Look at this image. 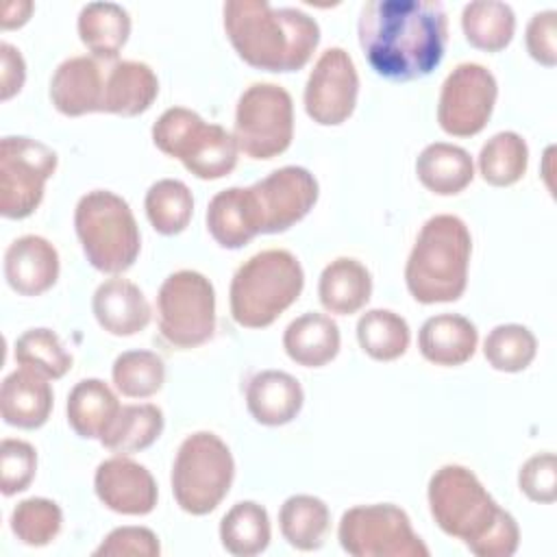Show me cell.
<instances>
[{
  "label": "cell",
  "instance_id": "6",
  "mask_svg": "<svg viewBox=\"0 0 557 557\" xmlns=\"http://www.w3.org/2000/svg\"><path fill=\"white\" fill-rule=\"evenodd\" d=\"M74 228L91 268L126 272L139 257L141 235L131 205L109 189L83 194L74 207Z\"/></svg>",
  "mask_w": 557,
  "mask_h": 557
},
{
  "label": "cell",
  "instance_id": "44",
  "mask_svg": "<svg viewBox=\"0 0 557 557\" xmlns=\"http://www.w3.org/2000/svg\"><path fill=\"white\" fill-rule=\"evenodd\" d=\"M527 52L533 61L544 67H555L557 63V11L546 9L533 13L524 30Z\"/></svg>",
  "mask_w": 557,
  "mask_h": 557
},
{
  "label": "cell",
  "instance_id": "40",
  "mask_svg": "<svg viewBox=\"0 0 557 557\" xmlns=\"http://www.w3.org/2000/svg\"><path fill=\"white\" fill-rule=\"evenodd\" d=\"M11 533L26 546L39 548L57 540L63 527L61 507L44 496H30L20 500L9 518Z\"/></svg>",
  "mask_w": 557,
  "mask_h": 557
},
{
  "label": "cell",
  "instance_id": "33",
  "mask_svg": "<svg viewBox=\"0 0 557 557\" xmlns=\"http://www.w3.org/2000/svg\"><path fill=\"white\" fill-rule=\"evenodd\" d=\"M466 41L483 52L505 50L516 33V13L500 0H474L461 11Z\"/></svg>",
  "mask_w": 557,
  "mask_h": 557
},
{
  "label": "cell",
  "instance_id": "35",
  "mask_svg": "<svg viewBox=\"0 0 557 557\" xmlns=\"http://www.w3.org/2000/svg\"><path fill=\"white\" fill-rule=\"evenodd\" d=\"M150 226L165 237L183 233L194 215L191 189L178 178H161L152 183L144 198Z\"/></svg>",
  "mask_w": 557,
  "mask_h": 557
},
{
  "label": "cell",
  "instance_id": "14",
  "mask_svg": "<svg viewBox=\"0 0 557 557\" xmlns=\"http://www.w3.org/2000/svg\"><path fill=\"white\" fill-rule=\"evenodd\" d=\"M359 96V74L352 57L344 48L324 50L305 83V111L320 126L344 124Z\"/></svg>",
  "mask_w": 557,
  "mask_h": 557
},
{
  "label": "cell",
  "instance_id": "36",
  "mask_svg": "<svg viewBox=\"0 0 557 557\" xmlns=\"http://www.w3.org/2000/svg\"><path fill=\"white\" fill-rule=\"evenodd\" d=\"M529 165V146L516 131L492 135L479 152V174L492 187L518 183Z\"/></svg>",
  "mask_w": 557,
  "mask_h": 557
},
{
  "label": "cell",
  "instance_id": "22",
  "mask_svg": "<svg viewBox=\"0 0 557 557\" xmlns=\"http://www.w3.org/2000/svg\"><path fill=\"white\" fill-rule=\"evenodd\" d=\"M205 220L213 242L226 250L244 248L261 233L250 187H228L218 191L209 200Z\"/></svg>",
  "mask_w": 557,
  "mask_h": 557
},
{
  "label": "cell",
  "instance_id": "43",
  "mask_svg": "<svg viewBox=\"0 0 557 557\" xmlns=\"http://www.w3.org/2000/svg\"><path fill=\"white\" fill-rule=\"evenodd\" d=\"M520 492L540 505H550L557 498V457L553 453L531 455L518 470Z\"/></svg>",
  "mask_w": 557,
  "mask_h": 557
},
{
  "label": "cell",
  "instance_id": "12",
  "mask_svg": "<svg viewBox=\"0 0 557 557\" xmlns=\"http://www.w3.org/2000/svg\"><path fill=\"white\" fill-rule=\"evenodd\" d=\"M57 152L39 139L7 135L0 141V213L24 220L44 200L46 183L57 172Z\"/></svg>",
  "mask_w": 557,
  "mask_h": 557
},
{
  "label": "cell",
  "instance_id": "27",
  "mask_svg": "<svg viewBox=\"0 0 557 557\" xmlns=\"http://www.w3.org/2000/svg\"><path fill=\"white\" fill-rule=\"evenodd\" d=\"M418 181L437 196L461 194L474 178L470 152L457 144L433 141L416 159Z\"/></svg>",
  "mask_w": 557,
  "mask_h": 557
},
{
  "label": "cell",
  "instance_id": "20",
  "mask_svg": "<svg viewBox=\"0 0 557 557\" xmlns=\"http://www.w3.org/2000/svg\"><path fill=\"white\" fill-rule=\"evenodd\" d=\"M302 403V385L283 370H261L246 385L248 413L263 426L289 424L300 413Z\"/></svg>",
  "mask_w": 557,
  "mask_h": 557
},
{
  "label": "cell",
  "instance_id": "3",
  "mask_svg": "<svg viewBox=\"0 0 557 557\" xmlns=\"http://www.w3.org/2000/svg\"><path fill=\"white\" fill-rule=\"evenodd\" d=\"M222 15L233 50L255 70H302L320 44L318 22L294 7L276 9L265 0H228Z\"/></svg>",
  "mask_w": 557,
  "mask_h": 557
},
{
  "label": "cell",
  "instance_id": "11",
  "mask_svg": "<svg viewBox=\"0 0 557 557\" xmlns=\"http://www.w3.org/2000/svg\"><path fill=\"white\" fill-rule=\"evenodd\" d=\"M337 540L352 557H429L405 509L394 503L355 505L342 513Z\"/></svg>",
  "mask_w": 557,
  "mask_h": 557
},
{
  "label": "cell",
  "instance_id": "21",
  "mask_svg": "<svg viewBox=\"0 0 557 557\" xmlns=\"http://www.w3.org/2000/svg\"><path fill=\"white\" fill-rule=\"evenodd\" d=\"M50 379L20 368L4 376L0 387V413L9 426L17 429H39L48 422L54 394L48 383Z\"/></svg>",
  "mask_w": 557,
  "mask_h": 557
},
{
  "label": "cell",
  "instance_id": "19",
  "mask_svg": "<svg viewBox=\"0 0 557 557\" xmlns=\"http://www.w3.org/2000/svg\"><path fill=\"white\" fill-rule=\"evenodd\" d=\"M91 311L100 329L115 337L137 335L152 318V309L144 292L133 281L117 274L96 287L91 296Z\"/></svg>",
  "mask_w": 557,
  "mask_h": 557
},
{
  "label": "cell",
  "instance_id": "41",
  "mask_svg": "<svg viewBox=\"0 0 557 557\" xmlns=\"http://www.w3.org/2000/svg\"><path fill=\"white\" fill-rule=\"evenodd\" d=\"M37 472V450L33 444L4 437L0 444V490L4 496L24 492Z\"/></svg>",
  "mask_w": 557,
  "mask_h": 557
},
{
  "label": "cell",
  "instance_id": "16",
  "mask_svg": "<svg viewBox=\"0 0 557 557\" xmlns=\"http://www.w3.org/2000/svg\"><path fill=\"white\" fill-rule=\"evenodd\" d=\"M94 492L107 509L122 516H146L159 500V487L150 470L126 455H113L98 463Z\"/></svg>",
  "mask_w": 557,
  "mask_h": 557
},
{
  "label": "cell",
  "instance_id": "15",
  "mask_svg": "<svg viewBox=\"0 0 557 557\" xmlns=\"http://www.w3.org/2000/svg\"><path fill=\"white\" fill-rule=\"evenodd\" d=\"M261 233H283L318 202V178L302 165H283L250 185Z\"/></svg>",
  "mask_w": 557,
  "mask_h": 557
},
{
  "label": "cell",
  "instance_id": "10",
  "mask_svg": "<svg viewBox=\"0 0 557 557\" xmlns=\"http://www.w3.org/2000/svg\"><path fill=\"white\" fill-rule=\"evenodd\" d=\"M157 320L161 337L176 348H196L215 331V289L196 270H176L159 287Z\"/></svg>",
  "mask_w": 557,
  "mask_h": 557
},
{
  "label": "cell",
  "instance_id": "4",
  "mask_svg": "<svg viewBox=\"0 0 557 557\" xmlns=\"http://www.w3.org/2000/svg\"><path fill=\"white\" fill-rule=\"evenodd\" d=\"M472 235L468 224L453 213L429 218L407 257L405 285L422 305L455 302L468 285Z\"/></svg>",
  "mask_w": 557,
  "mask_h": 557
},
{
  "label": "cell",
  "instance_id": "34",
  "mask_svg": "<svg viewBox=\"0 0 557 557\" xmlns=\"http://www.w3.org/2000/svg\"><path fill=\"white\" fill-rule=\"evenodd\" d=\"M357 342L374 361H394L403 357L411 342L407 320L392 309H368L357 320Z\"/></svg>",
  "mask_w": 557,
  "mask_h": 557
},
{
  "label": "cell",
  "instance_id": "32",
  "mask_svg": "<svg viewBox=\"0 0 557 557\" xmlns=\"http://www.w3.org/2000/svg\"><path fill=\"white\" fill-rule=\"evenodd\" d=\"M220 544L235 557H255L263 553L272 540L270 516L255 500L235 503L220 520Z\"/></svg>",
  "mask_w": 557,
  "mask_h": 557
},
{
  "label": "cell",
  "instance_id": "9",
  "mask_svg": "<svg viewBox=\"0 0 557 557\" xmlns=\"http://www.w3.org/2000/svg\"><path fill=\"white\" fill-rule=\"evenodd\" d=\"M233 137L239 152L255 161L283 154L294 139V102L276 83H252L235 107Z\"/></svg>",
  "mask_w": 557,
  "mask_h": 557
},
{
  "label": "cell",
  "instance_id": "8",
  "mask_svg": "<svg viewBox=\"0 0 557 557\" xmlns=\"http://www.w3.org/2000/svg\"><path fill=\"white\" fill-rule=\"evenodd\" d=\"M235 479V459L226 442L211 431L187 435L172 463V494L189 516H207L226 498Z\"/></svg>",
  "mask_w": 557,
  "mask_h": 557
},
{
  "label": "cell",
  "instance_id": "23",
  "mask_svg": "<svg viewBox=\"0 0 557 557\" xmlns=\"http://www.w3.org/2000/svg\"><path fill=\"white\" fill-rule=\"evenodd\" d=\"M479 344L474 322L459 313H437L424 320L418 333L420 355L435 366L455 368L472 359Z\"/></svg>",
  "mask_w": 557,
  "mask_h": 557
},
{
  "label": "cell",
  "instance_id": "7",
  "mask_svg": "<svg viewBox=\"0 0 557 557\" xmlns=\"http://www.w3.org/2000/svg\"><path fill=\"white\" fill-rule=\"evenodd\" d=\"M152 144L178 159L189 174L202 181L228 176L237 165V141L224 126L205 122L187 107L165 109L152 124Z\"/></svg>",
  "mask_w": 557,
  "mask_h": 557
},
{
  "label": "cell",
  "instance_id": "39",
  "mask_svg": "<svg viewBox=\"0 0 557 557\" xmlns=\"http://www.w3.org/2000/svg\"><path fill=\"white\" fill-rule=\"evenodd\" d=\"M535 355L537 339L524 324H498L483 342V357L498 372H522L533 363Z\"/></svg>",
  "mask_w": 557,
  "mask_h": 557
},
{
  "label": "cell",
  "instance_id": "13",
  "mask_svg": "<svg viewBox=\"0 0 557 557\" xmlns=\"http://www.w3.org/2000/svg\"><path fill=\"white\" fill-rule=\"evenodd\" d=\"M498 98L496 76L481 63L466 61L444 78L437 98V124L446 135H479L494 111Z\"/></svg>",
  "mask_w": 557,
  "mask_h": 557
},
{
  "label": "cell",
  "instance_id": "30",
  "mask_svg": "<svg viewBox=\"0 0 557 557\" xmlns=\"http://www.w3.org/2000/svg\"><path fill=\"white\" fill-rule=\"evenodd\" d=\"M278 529L292 548L302 553L318 550L331 529L329 505L313 494H294L278 509Z\"/></svg>",
  "mask_w": 557,
  "mask_h": 557
},
{
  "label": "cell",
  "instance_id": "29",
  "mask_svg": "<svg viewBox=\"0 0 557 557\" xmlns=\"http://www.w3.org/2000/svg\"><path fill=\"white\" fill-rule=\"evenodd\" d=\"M120 407L115 392L102 379H83L67 394V424L83 440H100Z\"/></svg>",
  "mask_w": 557,
  "mask_h": 557
},
{
  "label": "cell",
  "instance_id": "5",
  "mask_svg": "<svg viewBox=\"0 0 557 557\" xmlns=\"http://www.w3.org/2000/svg\"><path fill=\"white\" fill-rule=\"evenodd\" d=\"M302 287L305 272L296 255L285 248L261 250L231 278V318L244 329H265L298 300Z\"/></svg>",
  "mask_w": 557,
  "mask_h": 557
},
{
  "label": "cell",
  "instance_id": "45",
  "mask_svg": "<svg viewBox=\"0 0 557 557\" xmlns=\"http://www.w3.org/2000/svg\"><path fill=\"white\" fill-rule=\"evenodd\" d=\"M26 81V63L22 52L9 44H0V100L7 102L22 91Z\"/></svg>",
  "mask_w": 557,
  "mask_h": 557
},
{
  "label": "cell",
  "instance_id": "38",
  "mask_svg": "<svg viewBox=\"0 0 557 557\" xmlns=\"http://www.w3.org/2000/svg\"><path fill=\"white\" fill-rule=\"evenodd\" d=\"M13 357L22 368H28L46 379H61L72 368V355L52 329H28L15 339Z\"/></svg>",
  "mask_w": 557,
  "mask_h": 557
},
{
  "label": "cell",
  "instance_id": "42",
  "mask_svg": "<svg viewBox=\"0 0 557 557\" xmlns=\"http://www.w3.org/2000/svg\"><path fill=\"white\" fill-rule=\"evenodd\" d=\"M161 542L148 527L126 524L109 531L94 548V557H159Z\"/></svg>",
  "mask_w": 557,
  "mask_h": 557
},
{
  "label": "cell",
  "instance_id": "2",
  "mask_svg": "<svg viewBox=\"0 0 557 557\" xmlns=\"http://www.w3.org/2000/svg\"><path fill=\"white\" fill-rule=\"evenodd\" d=\"M429 511L442 533L461 540L476 557H511L520 546L516 518L505 511L479 476L461 466L437 468L426 487Z\"/></svg>",
  "mask_w": 557,
  "mask_h": 557
},
{
  "label": "cell",
  "instance_id": "37",
  "mask_svg": "<svg viewBox=\"0 0 557 557\" xmlns=\"http://www.w3.org/2000/svg\"><path fill=\"white\" fill-rule=\"evenodd\" d=\"M115 389L126 398H150L165 383V363L152 350H124L111 366Z\"/></svg>",
  "mask_w": 557,
  "mask_h": 557
},
{
  "label": "cell",
  "instance_id": "31",
  "mask_svg": "<svg viewBox=\"0 0 557 557\" xmlns=\"http://www.w3.org/2000/svg\"><path fill=\"white\" fill-rule=\"evenodd\" d=\"M165 418L152 403L122 405L111 424L100 435V444L117 455H131L152 446L163 433Z\"/></svg>",
  "mask_w": 557,
  "mask_h": 557
},
{
  "label": "cell",
  "instance_id": "28",
  "mask_svg": "<svg viewBox=\"0 0 557 557\" xmlns=\"http://www.w3.org/2000/svg\"><path fill=\"white\" fill-rule=\"evenodd\" d=\"M76 26L83 46L98 61H111L128 41L131 15L117 2H89L81 9Z\"/></svg>",
  "mask_w": 557,
  "mask_h": 557
},
{
  "label": "cell",
  "instance_id": "18",
  "mask_svg": "<svg viewBox=\"0 0 557 557\" xmlns=\"http://www.w3.org/2000/svg\"><path fill=\"white\" fill-rule=\"evenodd\" d=\"M59 252L41 235H22L4 250V278L20 296H41L59 278Z\"/></svg>",
  "mask_w": 557,
  "mask_h": 557
},
{
  "label": "cell",
  "instance_id": "25",
  "mask_svg": "<svg viewBox=\"0 0 557 557\" xmlns=\"http://www.w3.org/2000/svg\"><path fill=\"white\" fill-rule=\"evenodd\" d=\"M342 335L337 322L318 311L294 318L283 333L285 355L302 368H322L339 352Z\"/></svg>",
  "mask_w": 557,
  "mask_h": 557
},
{
  "label": "cell",
  "instance_id": "24",
  "mask_svg": "<svg viewBox=\"0 0 557 557\" xmlns=\"http://www.w3.org/2000/svg\"><path fill=\"white\" fill-rule=\"evenodd\" d=\"M159 96V78L144 61H117L107 70L102 111L135 117L152 107Z\"/></svg>",
  "mask_w": 557,
  "mask_h": 557
},
{
  "label": "cell",
  "instance_id": "1",
  "mask_svg": "<svg viewBox=\"0 0 557 557\" xmlns=\"http://www.w3.org/2000/svg\"><path fill=\"white\" fill-rule=\"evenodd\" d=\"M357 35L366 61L379 76L416 81L442 63L448 17L437 0H370L361 7Z\"/></svg>",
  "mask_w": 557,
  "mask_h": 557
},
{
  "label": "cell",
  "instance_id": "17",
  "mask_svg": "<svg viewBox=\"0 0 557 557\" xmlns=\"http://www.w3.org/2000/svg\"><path fill=\"white\" fill-rule=\"evenodd\" d=\"M107 72L96 57L78 54L61 61L50 78V102L67 117L102 111Z\"/></svg>",
  "mask_w": 557,
  "mask_h": 557
},
{
  "label": "cell",
  "instance_id": "26",
  "mask_svg": "<svg viewBox=\"0 0 557 557\" xmlns=\"http://www.w3.org/2000/svg\"><path fill=\"white\" fill-rule=\"evenodd\" d=\"M372 274L355 257H337L324 265L318 278V298L329 313L350 315L368 305Z\"/></svg>",
  "mask_w": 557,
  "mask_h": 557
},
{
  "label": "cell",
  "instance_id": "46",
  "mask_svg": "<svg viewBox=\"0 0 557 557\" xmlns=\"http://www.w3.org/2000/svg\"><path fill=\"white\" fill-rule=\"evenodd\" d=\"M35 11V4L30 0H9L2 4L0 13V26L2 30H13L24 26Z\"/></svg>",
  "mask_w": 557,
  "mask_h": 557
}]
</instances>
